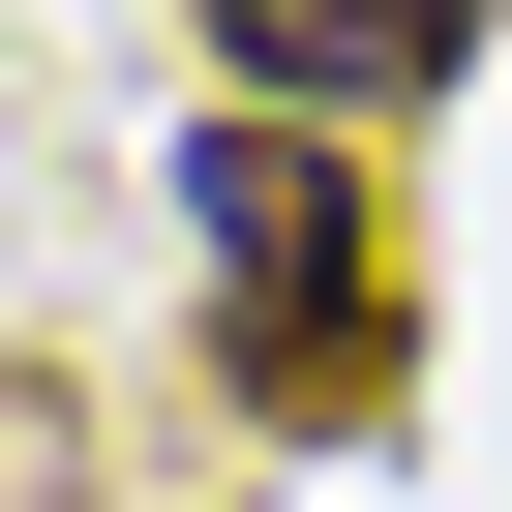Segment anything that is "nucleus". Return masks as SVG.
<instances>
[{"label": "nucleus", "mask_w": 512, "mask_h": 512, "mask_svg": "<svg viewBox=\"0 0 512 512\" xmlns=\"http://www.w3.org/2000/svg\"><path fill=\"white\" fill-rule=\"evenodd\" d=\"M181 241H211V302H241V392H272V422H362V392H392L362 181H332L302 121H211V151H181Z\"/></svg>", "instance_id": "1"}, {"label": "nucleus", "mask_w": 512, "mask_h": 512, "mask_svg": "<svg viewBox=\"0 0 512 512\" xmlns=\"http://www.w3.org/2000/svg\"><path fill=\"white\" fill-rule=\"evenodd\" d=\"M211 61L272 121H362V91H452L482 61V0H211Z\"/></svg>", "instance_id": "2"}]
</instances>
